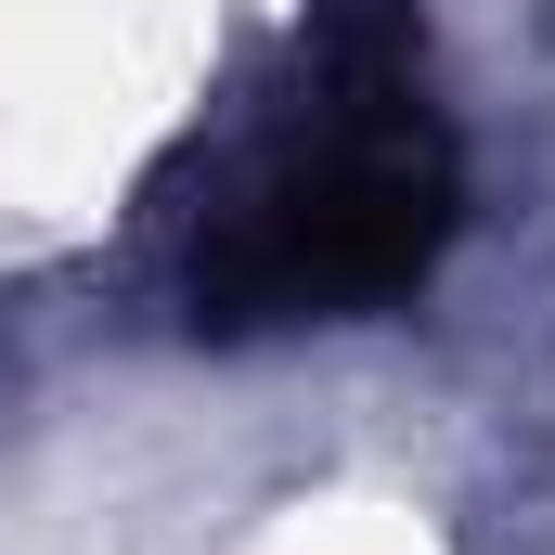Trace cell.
<instances>
[{
  "mask_svg": "<svg viewBox=\"0 0 555 555\" xmlns=\"http://www.w3.org/2000/svg\"><path fill=\"white\" fill-rule=\"evenodd\" d=\"M452 246V130L426 117L414 0H310L297 78L194 220V323L284 336L414 297Z\"/></svg>",
  "mask_w": 555,
  "mask_h": 555,
  "instance_id": "6da1fadb",
  "label": "cell"
}]
</instances>
